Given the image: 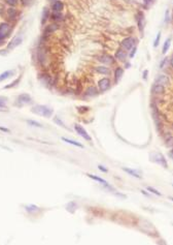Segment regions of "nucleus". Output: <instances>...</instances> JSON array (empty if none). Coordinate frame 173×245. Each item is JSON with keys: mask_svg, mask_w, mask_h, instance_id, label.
<instances>
[{"mask_svg": "<svg viewBox=\"0 0 173 245\" xmlns=\"http://www.w3.org/2000/svg\"><path fill=\"white\" fill-rule=\"evenodd\" d=\"M31 112L33 113V114L40 115V116L47 117V118L52 117L54 114L53 109L50 108V107H48V106H45V105H37V106H34L33 108L31 109Z\"/></svg>", "mask_w": 173, "mask_h": 245, "instance_id": "obj_1", "label": "nucleus"}, {"mask_svg": "<svg viewBox=\"0 0 173 245\" xmlns=\"http://www.w3.org/2000/svg\"><path fill=\"white\" fill-rule=\"evenodd\" d=\"M150 160H152V163H158V165H160L161 167L165 168V169L168 168L167 160H166V158H165V156L162 154V153H158V152L152 153V154L150 155Z\"/></svg>", "mask_w": 173, "mask_h": 245, "instance_id": "obj_2", "label": "nucleus"}, {"mask_svg": "<svg viewBox=\"0 0 173 245\" xmlns=\"http://www.w3.org/2000/svg\"><path fill=\"white\" fill-rule=\"evenodd\" d=\"M74 129H75V131L78 133V135H80V137H82V139L86 140L88 142H92L91 135H90L89 133H88V131H86V129H84V127L82 126V125L74 124Z\"/></svg>", "mask_w": 173, "mask_h": 245, "instance_id": "obj_3", "label": "nucleus"}, {"mask_svg": "<svg viewBox=\"0 0 173 245\" xmlns=\"http://www.w3.org/2000/svg\"><path fill=\"white\" fill-rule=\"evenodd\" d=\"M11 30V27L9 23H1L0 24V40H3L7 37Z\"/></svg>", "mask_w": 173, "mask_h": 245, "instance_id": "obj_4", "label": "nucleus"}, {"mask_svg": "<svg viewBox=\"0 0 173 245\" xmlns=\"http://www.w3.org/2000/svg\"><path fill=\"white\" fill-rule=\"evenodd\" d=\"M86 176L90 178V179H92V180H95V181H97V182H99V183H101L102 185H104L106 188H108L109 190H112V191H116V189H114L113 187H112L111 185H109L108 184V182L106 181V180H104L103 178H100V177H98V176H95V175H93V174H86Z\"/></svg>", "mask_w": 173, "mask_h": 245, "instance_id": "obj_5", "label": "nucleus"}, {"mask_svg": "<svg viewBox=\"0 0 173 245\" xmlns=\"http://www.w3.org/2000/svg\"><path fill=\"white\" fill-rule=\"evenodd\" d=\"M134 44H135V39L133 37H127L122 42V48L126 51H130L131 49H133Z\"/></svg>", "mask_w": 173, "mask_h": 245, "instance_id": "obj_6", "label": "nucleus"}, {"mask_svg": "<svg viewBox=\"0 0 173 245\" xmlns=\"http://www.w3.org/2000/svg\"><path fill=\"white\" fill-rule=\"evenodd\" d=\"M110 83L111 82H110V80L108 78H103L98 82V88H99V90L101 91V92H104V91H106L107 89H109Z\"/></svg>", "mask_w": 173, "mask_h": 245, "instance_id": "obj_7", "label": "nucleus"}, {"mask_svg": "<svg viewBox=\"0 0 173 245\" xmlns=\"http://www.w3.org/2000/svg\"><path fill=\"white\" fill-rule=\"evenodd\" d=\"M155 83L160 84V85H162V86L165 87V86H168V85L170 84V80H169L168 77L165 76V75H159V76L156 78Z\"/></svg>", "mask_w": 173, "mask_h": 245, "instance_id": "obj_8", "label": "nucleus"}, {"mask_svg": "<svg viewBox=\"0 0 173 245\" xmlns=\"http://www.w3.org/2000/svg\"><path fill=\"white\" fill-rule=\"evenodd\" d=\"M21 44H22V37L16 36V37H13V39L9 42V44H7V50H13V49H16L17 47H19Z\"/></svg>", "mask_w": 173, "mask_h": 245, "instance_id": "obj_9", "label": "nucleus"}, {"mask_svg": "<svg viewBox=\"0 0 173 245\" xmlns=\"http://www.w3.org/2000/svg\"><path fill=\"white\" fill-rule=\"evenodd\" d=\"M18 102L22 105H28V104H30V102H32V98L29 94L23 93V94L18 96Z\"/></svg>", "mask_w": 173, "mask_h": 245, "instance_id": "obj_10", "label": "nucleus"}, {"mask_svg": "<svg viewBox=\"0 0 173 245\" xmlns=\"http://www.w3.org/2000/svg\"><path fill=\"white\" fill-rule=\"evenodd\" d=\"M99 61L102 62L104 64H113L114 63V59L112 56L107 55V54H103L99 57Z\"/></svg>", "mask_w": 173, "mask_h": 245, "instance_id": "obj_11", "label": "nucleus"}, {"mask_svg": "<svg viewBox=\"0 0 173 245\" xmlns=\"http://www.w3.org/2000/svg\"><path fill=\"white\" fill-rule=\"evenodd\" d=\"M122 170L124 172H126L127 174H129V175H131L132 177H135V178H137V179H140L141 178V175H140L139 173H138L137 171H135V170H133V169H130V168H122Z\"/></svg>", "mask_w": 173, "mask_h": 245, "instance_id": "obj_12", "label": "nucleus"}, {"mask_svg": "<svg viewBox=\"0 0 173 245\" xmlns=\"http://www.w3.org/2000/svg\"><path fill=\"white\" fill-rule=\"evenodd\" d=\"M61 140H62V141H64V142H66L67 144H70V145H73V146H75V147H78V148H80V149H84V146L82 145V144H80L79 142L74 141V140L68 139V138H61Z\"/></svg>", "mask_w": 173, "mask_h": 245, "instance_id": "obj_13", "label": "nucleus"}, {"mask_svg": "<svg viewBox=\"0 0 173 245\" xmlns=\"http://www.w3.org/2000/svg\"><path fill=\"white\" fill-rule=\"evenodd\" d=\"M152 93H155V94H162V93L165 92V87L160 84L155 83V85L152 88Z\"/></svg>", "mask_w": 173, "mask_h": 245, "instance_id": "obj_14", "label": "nucleus"}, {"mask_svg": "<svg viewBox=\"0 0 173 245\" xmlns=\"http://www.w3.org/2000/svg\"><path fill=\"white\" fill-rule=\"evenodd\" d=\"M114 57H116V59L118 60V61H125V60H126V57H127V53L124 51V50L120 49V50L116 51Z\"/></svg>", "mask_w": 173, "mask_h": 245, "instance_id": "obj_15", "label": "nucleus"}, {"mask_svg": "<svg viewBox=\"0 0 173 245\" xmlns=\"http://www.w3.org/2000/svg\"><path fill=\"white\" fill-rule=\"evenodd\" d=\"M52 9L56 13H61L62 9H63V3L61 1H59V0H56L55 2H54L53 6H52Z\"/></svg>", "mask_w": 173, "mask_h": 245, "instance_id": "obj_16", "label": "nucleus"}, {"mask_svg": "<svg viewBox=\"0 0 173 245\" xmlns=\"http://www.w3.org/2000/svg\"><path fill=\"white\" fill-rule=\"evenodd\" d=\"M98 94V90L96 87L94 86H89L88 88H86V95H88V96H95V95Z\"/></svg>", "mask_w": 173, "mask_h": 245, "instance_id": "obj_17", "label": "nucleus"}, {"mask_svg": "<svg viewBox=\"0 0 173 245\" xmlns=\"http://www.w3.org/2000/svg\"><path fill=\"white\" fill-rule=\"evenodd\" d=\"M123 74H124V70H123L122 67H118L116 70H114V82L118 83V81L121 80V78H122Z\"/></svg>", "mask_w": 173, "mask_h": 245, "instance_id": "obj_18", "label": "nucleus"}, {"mask_svg": "<svg viewBox=\"0 0 173 245\" xmlns=\"http://www.w3.org/2000/svg\"><path fill=\"white\" fill-rule=\"evenodd\" d=\"M137 24H138V29H139L140 32H142V30H143V23H142V21H143V14L142 13H138L137 15Z\"/></svg>", "mask_w": 173, "mask_h": 245, "instance_id": "obj_19", "label": "nucleus"}, {"mask_svg": "<svg viewBox=\"0 0 173 245\" xmlns=\"http://www.w3.org/2000/svg\"><path fill=\"white\" fill-rule=\"evenodd\" d=\"M96 72H97L98 74H101V75H109L110 74V69L108 67H106V66H97V67H96Z\"/></svg>", "mask_w": 173, "mask_h": 245, "instance_id": "obj_20", "label": "nucleus"}, {"mask_svg": "<svg viewBox=\"0 0 173 245\" xmlns=\"http://www.w3.org/2000/svg\"><path fill=\"white\" fill-rule=\"evenodd\" d=\"M7 17H9L11 20L16 19V18L18 17V11L16 9H13V7L9 9H7Z\"/></svg>", "mask_w": 173, "mask_h": 245, "instance_id": "obj_21", "label": "nucleus"}, {"mask_svg": "<svg viewBox=\"0 0 173 245\" xmlns=\"http://www.w3.org/2000/svg\"><path fill=\"white\" fill-rule=\"evenodd\" d=\"M50 17V11L48 9H43V11H42L41 15V25H45L47 20L49 19Z\"/></svg>", "mask_w": 173, "mask_h": 245, "instance_id": "obj_22", "label": "nucleus"}, {"mask_svg": "<svg viewBox=\"0 0 173 245\" xmlns=\"http://www.w3.org/2000/svg\"><path fill=\"white\" fill-rule=\"evenodd\" d=\"M13 70H6V72H2V74L0 75V82H3L4 80H6V79H9L11 76H13Z\"/></svg>", "mask_w": 173, "mask_h": 245, "instance_id": "obj_23", "label": "nucleus"}, {"mask_svg": "<svg viewBox=\"0 0 173 245\" xmlns=\"http://www.w3.org/2000/svg\"><path fill=\"white\" fill-rule=\"evenodd\" d=\"M58 29V25L57 24H52V25H49L47 28L45 29V33H53L54 31Z\"/></svg>", "mask_w": 173, "mask_h": 245, "instance_id": "obj_24", "label": "nucleus"}, {"mask_svg": "<svg viewBox=\"0 0 173 245\" xmlns=\"http://www.w3.org/2000/svg\"><path fill=\"white\" fill-rule=\"evenodd\" d=\"M170 44H171V39L170 38H167V39L165 40V42H164V46H163V50H162L163 54L167 53V51H168L169 48H170Z\"/></svg>", "mask_w": 173, "mask_h": 245, "instance_id": "obj_25", "label": "nucleus"}, {"mask_svg": "<svg viewBox=\"0 0 173 245\" xmlns=\"http://www.w3.org/2000/svg\"><path fill=\"white\" fill-rule=\"evenodd\" d=\"M27 123L30 125V126H33V127H39V128H43V125H42L41 123L37 122V121H35V120H27Z\"/></svg>", "mask_w": 173, "mask_h": 245, "instance_id": "obj_26", "label": "nucleus"}, {"mask_svg": "<svg viewBox=\"0 0 173 245\" xmlns=\"http://www.w3.org/2000/svg\"><path fill=\"white\" fill-rule=\"evenodd\" d=\"M20 81H21V77H19L18 79H16V80L13 81V82H11L9 85H6V86H4V88H3V89H11V88H13V87L17 86V85L19 84Z\"/></svg>", "mask_w": 173, "mask_h": 245, "instance_id": "obj_27", "label": "nucleus"}, {"mask_svg": "<svg viewBox=\"0 0 173 245\" xmlns=\"http://www.w3.org/2000/svg\"><path fill=\"white\" fill-rule=\"evenodd\" d=\"M54 122H55L56 124H58V125H59V126H62V127H64V128H66V129H67V126H66V125H65V123H64L63 121H62L61 119H60L58 116L54 117Z\"/></svg>", "mask_w": 173, "mask_h": 245, "instance_id": "obj_28", "label": "nucleus"}, {"mask_svg": "<svg viewBox=\"0 0 173 245\" xmlns=\"http://www.w3.org/2000/svg\"><path fill=\"white\" fill-rule=\"evenodd\" d=\"M147 190L150 192H152V193H154V194H156V196H158V197H161L162 196V193H161L160 191H158L157 189H155L154 187H152V186H148L147 187Z\"/></svg>", "mask_w": 173, "mask_h": 245, "instance_id": "obj_29", "label": "nucleus"}, {"mask_svg": "<svg viewBox=\"0 0 173 245\" xmlns=\"http://www.w3.org/2000/svg\"><path fill=\"white\" fill-rule=\"evenodd\" d=\"M26 210H27L28 212H35V211H37L38 210V207L37 206H35V205H30V206H26Z\"/></svg>", "mask_w": 173, "mask_h": 245, "instance_id": "obj_30", "label": "nucleus"}, {"mask_svg": "<svg viewBox=\"0 0 173 245\" xmlns=\"http://www.w3.org/2000/svg\"><path fill=\"white\" fill-rule=\"evenodd\" d=\"M52 19L55 20V21H58V20H61V19H62L61 13H56V11H54L53 15H52Z\"/></svg>", "mask_w": 173, "mask_h": 245, "instance_id": "obj_31", "label": "nucleus"}, {"mask_svg": "<svg viewBox=\"0 0 173 245\" xmlns=\"http://www.w3.org/2000/svg\"><path fill=\"white\" fill-rule=\"evenodd\" d=\"M5 102H6V98L4 97H0V108L1 109H6V106H5Z\"/></svg>", "mask_w": 173, "mask_h": 245, "instance_id": "obj_32", "label": "nucleus"}, {"mask_svg": "<svg viewBox=\"0 0 173 245\" xmlns=\"http://www.w3.org/2000/svg\"><path fill=\"white\" fill-rule=\"evenodd\" d=\"M7 4L11 5V6H16L18 4V0H5Z\"/></svg>", "mask_w": 173, "mask_h": 245, "instance_id": "obj_33", "label": "nucleus"}, {"mask_svg": "<svg viewBox=\"0 0 173 245\" xmlns=\"http://www.w3.org/2000/svg\"><path fill=\"white\" fill-rule=\"evenodd\" d=\"M160 37H161V32H159V33L157 34L156 40H155V44H154V47H155V48H156V47H158L159 42H160Z\"/></svg>", "mask_w": 173, "mask_h": 245, "instance_id": "obj_34", "label": "nucleus"}, {"mask_svg": "<svg viewBox=\"0 0 173 245\" xmlns=\"http://www.w3.org/2000/svg\"><path fill=\"white\" fill-rule=\"evenodd\" d=\"M98 169H99L101 172H104V173H107V172H108V170L106 169V168H104L103 165H98Z\"/></svg>", "mask_w": 173, "mask_h": 245, "instance_id": "obj_35", "label": "nucleus"}, {"mask_svg": "<svg viewBox=\"0 0 173 245\" xmlns=\"http://www.w3.org/2000/svg\"><path fill=\"white\" fill-rule=\"evenodd\" d=\"M0 130L3 131V133H11V130H9V128H6V127H2V126H0Z\"/></svg>", "mask_w": 173, "mask_h": 245, "instance_id": "obj_36", "label": "nucleus"}, {"mask_svg": "<svg viewBox=\"0 0 173 245\" xmlns=\"http://www.w3.org/2000/svg\"><path fill=\"white\" fill-rule=\"evenodd\" d=\"M169 19H170V18H169V11H166V14H165V22H168L169 21Z\"/></svg>", "mask_w": 173, "mask_h": 245, "instance_id": "obj_37", "label": "nucleus"}, {"mask_svg": "<svg viewBox=\"0 0 173 245\" xmlns=\"http://www.w3.org/2000/svg\"><path fill=\"white\" fill-rule=\"evenodd\" d=\"M166 61H167V58H165V59H163V61L161 62V64H160V67H161V68H163V67H164V64L166 63Z\"/></svg>", "mask_w": 173, "mask_h": 245, "instance_id": "obj_38", "label": "nucleus"}, {"mask_svg": "<svg viewBox=\"0 0 173 245\" xmlns=\"http://www.w3.org/2000/svg\"><path fill=\"white\" fill-rule=\"evenodd\" d=\"M147 74H148V70L145 69V70H144V72H143V79H144V80H146V79H147Z\"/></svg>", "mask_w": 173, "mask_h": 245, "instance_id": "obj_39", "label": "nucleus"}, {"mask_svg": "<svg viewBox=\"0 0 173 245\" xmlns=\"http://www.w3.org/2000/svg\"><path fill=\"white\" fill-rule=\"evenodd\" d=\"M136 51H137V49H136L135 47H134V48H133V50H132V53H131V55H130V57H131V58L133 57V56H134V54L136 53Z\"/></svg>", "mask_w": 173, "mask_h": 245, "instance_id": "obj_40", "label": "nucleus"}, {"mask_svg": "<svg viewBox=\"0 0 173 245\" xmlns=\"http://www.w3.org/2000/svg\"><path fill=\"white\" fill-rule=\"evenodd\" d=\"M116 196H118V197H121V198H126V196L125 194H122V193H118V192H116Z\"/></svg>", "mask_w": 173, "mask_h": 245, "instance_id": "obj_41", "label": "nucleus"}, {"mask_svg": "<svg viewBox=\"0 0 173 245\" xmlns=\"http://www.w3.org/2000/svg\"><path fill=\"white\" fill-rule=\"evenodd\" d=\"M152 1V0H143V2L145 3V4H150Z\"/></svg>", "mask_w": 173, "mask_h": 245, "instance_id": "obj_42", "label": "nucleus"}, {"mask_svg": "<svg viewBox=\"0 0 173 245\" xmlns=\"http://www.w3.org/2000/svg\"><path fill=\"white\" fill-rule=\"evenodd\" d=\"M21 2L23 3V5H27L28 3H29L28 1H26V0H21Z\"/></svg>", "mask_w": 173, "mask_h": 245, "instance_id": "obj_43", "label": "nucleus"}, {"mask_svg": "<svg viewBox=\"0 0 173 245\" xmlns=\"http://www.w3.org/2000/svg\"><path fill=\"white\" fill-rule=\"evenodd\" d=\"M141 192H142V193H143V194H145V196H148V193L145 191V190H141Z\"/></svg>", "mask_w": 173, "mask_h": 245, "instance_id": "obj_44", "label": "nucleus"}, {"mask_svg": "<svg viewBox=\"0 0 173 245\" xmlns=\"http://www.w3.org/2000/svg\"><path fill=\"white\" fill-rule=\"evenodd\" d=\"M170 64H171V66L173 67V57L171 58V60H170Z\"/></svg>", "mask_w": 173, "mask_h": 245, "instance_id": "obj_45", "label": "nucleus"}, {"mask_svg": "<svg viewBox=\"0 0 173 245\" xmlns=\"http://www.w3.org/2000/svg\"><path fill=\"white\" fill-rule=\"evenodd\" d=\"M169 199H170L171 201H173V198H172V197H170V198H169Z\"/></svg>", "mask_w": 173, "mask_h": 245, "instance_id": "obj_46", "label": "nucleus"}, {"mask_svg": "<svg viewBox=\"0 0 173 245\" xmlns=\"http://www.w3.org/2000/svg\"><path fill=\"white\" fill-rule=\"evenodd\" d=\"M2 111H4V110H2V109H0V112H2Z\"/></svg>", "mask_w": 173, "mask_h": 245, "instance_id": "obj_47", "label": "nucleus"}, {"mask_svg": "<svg viewBox=\"0 0 173 245\" xmlns=\"http://www.w3.org/2000/svg\"><path fill=\"white\" fill-rule=\"evenodd\" d=\"M0 42H1V40H0Z\"/></svg>", "mask_w": 173, "mask_h": 245, "instance_id": "obj_48", "label": "nucleus"}, {"mask_svg": "<svg viewBox=\"0 0 173 245\" xmlns=\"http://www.w3.org/2000/svg\"><path fill=\"white\" fill-rule=\"evenodd\" d=\"M172 127H173V125H172Z\"/></svg>", "mask_w": 173, "mask_h": 245, "instance_id": "obj_49", "label": "nucleus"}]
</instances>
